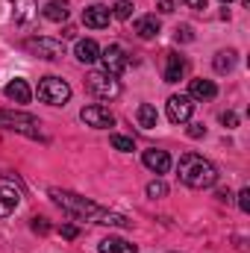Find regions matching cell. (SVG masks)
Returning <instances> with one entry per match:
<instances>
[{"mask_svg": "<svg viewBox=\"0 0 250 253\" xmlns=\"http://www.w3.org/2000/svg\"><path fill=\"white\" fill-rule=\"evenodd\" d=\"M50 197L62 206L65 212H71L74 218H83V221H94V224H106V227H129L132 221H126L124 215H115V212H106L100 209L97 203L74 194V191H62V189H50Z\"/></svg>", "mask_w": 250, "mask_h": 253, "instance_id": "cell-1", "label": "cell"}, {"mask_svg": "<svg viewBox=\"0 0 250 253\" xmlns=\"http://www.w3.org/2000/svg\"><path fill=\"white\" fill-rule=\"evenodd\" d=\"M180 180L188 189H212L218 183V168L197 153H186L180 159Z\"/></svg>", "mask_w": 250, "mask_h": 253, "instance_id": "cell-2", "label": "cell"}, {"mask_svg": "<svg viewBox=\"0 0 250 253\" xmlns=\"http://www.w3.org/2000/svg\"><path fill=\"white\" fill-rule=\"evenodd\" d=\"M0 126L3 129H12V132H24L30 138H39V132H42V121L36 115L12 112V109H0Z\"/></svg>", "mask_w": 250, "mask_h": 253, "instance_id": "cell-3", "label": "cell"}, {"mask_svg": "<svg viewBox=\"0 0 250 253\" xmlns=\"http://www.w3.org/2000/svg\"><path fill=\"white\" fill-rule=\"evenodd\" d=\"M85 88H88L91 94H97L100 100H115V97L121 94V83H118L115 77H109L106 71H91V74L85 77Z\"/></svg>", "mask_w": 250, "mask_h": 253, "instance_id": "cell-4", "label": "cell"}, {"mask_svg": "<svg viewBox=\"0 0 250 253\" xmlns=\"http://www.w3.org/2000/svg\"><path fill=\"white\" fill-rule=\"evenodd\" d=\"M39 97L44 103H50V106H65L71 100V85L59 77H44L39 83Z\"/></svg>", "mask_w": 250, "mask_h": 253, "instance_id": "cell-5", "label": "cell"}, {"mask_svg": "<svg viewBox=\"0 0 250 253\" xmlns=\"http://www.w3.org/2000/svg\"><path fill=\"white\" fill-rule=\"evenodd\" d=\"M27 50L36 53L39 59H50V62H56V59H62L65 56V44L62 42H56V39H47V36H42V39H30V42H27Z\"/></svg>", "mask_w": 250, "mask_h": 253, "instance_id": "cell-6", "label": "cell"}, {"mask_svg": "<svg viewBox=\"0 0 250 253\" xmlns=\"http://www.w3.org/2000/svg\"><path fill=\"white\" fill-rule=\"evenodd\" d=\"M100 62H103V71L109 74V77H118V74H124L126 71V53L124 47H118V44H109L106 50H100V56H97Z\"/></svg>", "mask_w": 250, "mask_h": 253, "instance_id": "cell-7", "label": "cell"}, {"mask_svg": "<svg viewBox=\"0 0 250 253\" xmlns=\"http://www.w3.org/2000/svg\"><path fill=\"white\" fill-rule=\"evenodd\" d=\"M194 112V103L188 94H171L168 97V121L171 124H186Z\"/></svg>", "mask_w": 250, "mask_h": 253, "instance_id": "cell-8", "label": "cell"}, {"mask_svg": "<svg viewBox=\"0 0 250 253\" xmlns=\"http://www.w3.org/2000/svg\"><path fill=\"white\" fill-rule=\"evenodd\" d=\"M80 118L88 126H94V129H106V126L115 124V115H112L106 106H85V109L80 112Z\"/></svg>", "mask_w": 250, "mask_h": 253, "instance_id": "cell-9", "label": "cell"}, {"mask_svg": "<svg viewBox=\"0 0 250 253\" xmlns=\"http://www.w3.org/2000/svg\"><path fill=\"white\" fill-rule=\"evenodd\" d=\"M109 18H112V12H109L106 6H100V3H94V6H88V9L83 12V21H85V27H91V30L109 27Z\"/></svg>", "mask_w": 250, "mask_h": 253, "instance_id": "cell-10", "label": "cell"}, {"mask_svg": "<svg viewBox=\"0 0 250 253\" xmlns=\"http://www.w3.org/2000/svg\"><path fill=\"white\" fill-rule=\"evenodd\" d=\"M141 162H144L153 174H165V171L171 168V156H168V150H144Z\"/></svg>", "mask_w": 250, "mask_h": 253, "instance_id": "cell-11", "label": "cell"}, {"mask_svg": "<svg viewBox=\"0 0 250 253\" xmlns=\"http://www.w3.org/2000/svg\"><path fill=\"white\" fill-rule=\"evenodd\" d=\"M218 94V85L212 80H191L188 83V97L191 100H212Z\"/></svg>", "mask_w": 250, "mask_h": 253, "instance_id": "cell-12", "label": "cell"}, {"mask_svg": "<svg viewBox=\"0 0 250 253\" xmlns=\"http://www.w3.org/2000/svg\"><path fill=\"white\" fill-rule=\"evenodd\" d=\"M188 65L180 53H168V65H165V83H180L186 77Z\"/></svg>", "mask_w": 250, "mask_h": 253, "instance_id": "cell-13", "label": "cell"}, {"mask_svg": "<svg viewBox=\"0 0 250 253\" xmlns=\"http://www.w3.org/2000/svg\"><path fill=\"white\" fill-rule=\"evenodd\" d=\"M6 97L9 100H15V103H30V97H33V91H30V85H27V80H12V83H6Z\"/></svg>", "mask_w": 250, "mask_h": 253, "instance_id": "cell-14", "label": "cell"}, {"mask_svg": "<svg viewBox=\"0 0 250 253\" xmlns=\"http://www.w3.org/2000/svg\"><path fill=\"white\" fill-rule=\"evenodd\" d=\"M36 12H39L36 0H12V15L18 24H30L36 18Z\"/></svg>", "mask_w": 250, "mask_h": 253, "instance_id": "cell-15", "label": "cell"}, {"mask_svg": "<svg viewBox=\"0 0 250 253\" xmlns=\"http://www.w3.org/2000/svg\"><path fill=\"white\" fill-rule=\"evenodd\" d=\"M77 59L83 65H91V62H97V56H100V47H97V42L94 39H83V42H77Z\"/></svg>", "mask_w": 250, "mask_h": 253, "instance_id": "cell-16", "label": "cell"}, {"mask_svg": "<svg viewBox=\"0 0 250 253\" xmlns=\"http://www.w3.org/2000/svg\"><path fill=\"white\" fill-rule=\"evenodd\" d=\"M135 36L144 39V42L156 39V36H159V21H156V15H144V18H138V21H135Z\"/></svg>", "mask_w": 250, "mask_h": 253, "instance_id": "cell-17", "label": "cell"}, {"mask_svg": "<svg viewBox=\"0 0 250 253\" xmlns=\"http://www.w3.org/2000/svg\"><path fill=\"white\" fill-rule=\"evenodd\" d=\"M68 15H71V6H68V0H50V3L44 6V18H47V21H56V24H62V21H68Z\"/></svg>", "mask_w": 250, "mask_h": 253, "instance_id": "cell-18", "label": "cell"}, {"mask_svg": "<svg viewBox=\"0 0 250 253\" xmlns=\"http://www.w3.org/2000/svg\"><path fill=\"white\" fill-rule=\"evenodd\" d=\"M97 253H138V248L124 242V239H103Z\"/></svg>", "mask_w": 250, "mask_h": 253, "instance_id": "cell-19", "label": "cell"}, {"mask_svg": "<svg viewBox=\"0 0 250 253\" xmlns=\"http://www.w3.org/2000/svg\"><path fill=\"white\" fill-rule=\"evenodd\" d=\"M18 209V194L6 186H0V218H9Z\"/></svg>", "mask_w": 250, "mask_h": 253, "instance_id": "cell-20", "label": "cell"}, {"mask_svg": "<svg viewBox=\"0 0 250 253\" xmlns=\"http://www.w3.org/2000/svg\"><path fill=\"white\" fill-rule=\"evenodd\" d=\"M135 118H138V124L144 126V129H153V126L159 124V112H156V106H150V103H141L138 112H135Z\"/></svg>", "mask_w": 250, "mask_h": 253, "instance_id": "cell-21", "label": "cell"}, {"mask_svg": "<svg viewBox=\"0 0 250 253\" xmlns=\"http://www.w3.org/2000/svg\"><path fill=\"white\" fill-rule=\"evenodd\" d=\"M233 65H236V53H233V50H221V53L215 56V71H218V74L233 71Z\"/></svg>", "mask_w": 250, "mask_h": 253, "instance_id": "cell-22", "label": "cell"}, {"mask_svg": "<svg viewBox=\"0 0 250 253\" xmlns=\"http://www.w3.org/2000/svg\"><path fill=\"white\" fill-rule=\"evenodd\" d=\"M109 141H112V147H115V150H121V153L135 150V141H132V138H126V135H112Z\"/></svg>", "mask_w": 250, "mask_h": 253, "instance_id": "cell-23", "label": "cell"}, {"mask_svg": "<svg viewBox=\"0 0 250 253\" xmlns=\"http://www.w3.org/2000/svg\"><path fill=\"white\" fill-rule=\"evenodd\" d=\"M112 15L121 18V21H126V18L132 15V3H129V0H118V3L112 6Z\"/></svg>", "mask_w": 250, "mask_h": 253, "instance_id": "cell-24", "label": "cell"}, {"mask_svg": "<svg viewBox=\"0 0 250 253\" xmlns=\"http://www.w3.org/2000/svg\"><path fill=\"white\" fill-rule=\"evenodd\" d=\"M168 194V186L162 183V180H153L150 186H147V197H165Z\"/></svg>", "mask_w": 250, "mask_h": 253, "instance_id": "cell-25", "label": "cell"}, {"mask_svg": "<svg viewBox=\"0 0 250 253\" xmlns=\"http://www.w3.org/2000/svg\"><path fill=\"white\" fill-rule=\"evenodd\" d=\"M33 230H36L39 236H44V233L50 230V224H47V218H33Z\"/></svg>", "mask_w": 250, "mask_h": 253, "instance_id": "cell-26", "label": "cell"}, {"mask_svg": "<svg viewBox=\"0 0 250 253\" xmlns=\"http://www.w3.org/2000/svg\"><path fill=\"white\" fill-rule=\"evenodd\" d=\"M239 206H242V212H250V189L239 191Z\"/></svg>", "mask_w": 250, "mask_h": 253, "instance_id": "cell-27", "label": "cell"}, {"mask_svg": "<svg viewBox=\"0 0 250 253\" xmlns=\"http://www.w3.org/2000/svg\"><path fill=\"white\" fill-rule=\"evenodd\" d=\"M188 135H191V138H203V135H206V126L203 124H191L188 126Z\"/></svg>", "mask_w": 250, "mask_h": 253, "instance_id": "cell-28", "label": "cell"}, {"mask_svg": "<svg viewBox=\"0 0 250 253\" xmlns=\"http://www.w3.org/2000/svg\"><path fill=\"white\" fill-rule=\"evenodd\" d=\"M221 124H224V126H236V124H239L236 112H224V115H221Z\"/></svg>", "mask_w": 250, "mask_h": 253, "instance_id": "cell-29", "label": "cell"}, {"mask_svg": "<svg viewBox=\"0 0 250 253\" xmlns=\"http://www.w3.org/2000/svg\"><path fill=\"white\" fill-rule=\"evenodd\" d=\"M194 36H191V30L188 27H177V42H191Z\"/></svg>", "mask_w": 250, "mask_h": 253, "instance_id": "cell-30", "label": "cell"}, {"mask_svg": "<svg viewBox=\"0 0 250 253\" xmlns=\"http://www.w3.org/2000/svg\"><path fill=\"white\" fill-rule=\"evenodd\" d=\"M62 236H65V239H77V236H80V230H77L74 224H65V227H62Z\"/></svg>", "mask_w": 250, "mask_h": 253, "instance_id": "cell-31", "label": "cell"}, {"mask_svg": "<svg viewBox=\"0 0 250 253\" xmlns=\"http://www.w3.org/2000/svg\"><path fill=\"white\" fill-rule=\"evenodd\" d=\"M159 12L162 15H171L174 12V0H159Z\"/></svg>", "mask_w": 250, "mask_h": 253, "instance_id": "cell-32", "label": "cell"}, {"mask_svg": "<svg viewBox=\"0 0 250 253\" xmlns=\"http://www.w3.org/2000/svg\"><path fill=\"white\" fill-rule=\"evenodd\" d=\"M188 9H206V0H183Z\"/></svg>", "mask_w": 250, "mask_h": 253, "instance_id": "cell-33", "label": "cell"}, {"mask_svg": "<svg viewBox=\"0 0 250 253\" xmlns=\"http://www.w3.org/2000/svg\"><path fill=\"white\" fill-rule=\"evenodd\" d=\"M62 36H65V39H74V36H77V30H74V27H65Z\"/></svg>", "mask_w": 250, "mask_h": 253, "instance_id": "cell-34", "label": "cell"}, {"mask_svg": "<svg viewBox=\"0 0 250 253\" xmlns=\"http://www.w3.org/2000/svg\"><path fill=\"white\" fill-rule=\"evenodd\" d=\"M221 3H233V0H221Z\"/></svg>", "mask_w": 250, "mask_h": 253, "instance_id": "cell-35", "label": "cell"}]
</instances>
